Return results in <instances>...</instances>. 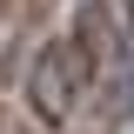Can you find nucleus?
I'll return each instance as SVG.
<instances>
[{
	"instance_id": "1",
	"label": "nucleus",
	"mask_w": 134,
	"mask_h": 134,
	"mask_svg": "<svg viewBox=\"0 0 134 134\" xmlns=\"http://www.w3.org/2000/svg\"><path fill=\"white\" fill-rule=\"evenodd\" d=\"M67 94H74V74H67V60L47 47L40 60H34V74H27V100L54 121V114H67Z\"/></svg>"
}]
</instances>
